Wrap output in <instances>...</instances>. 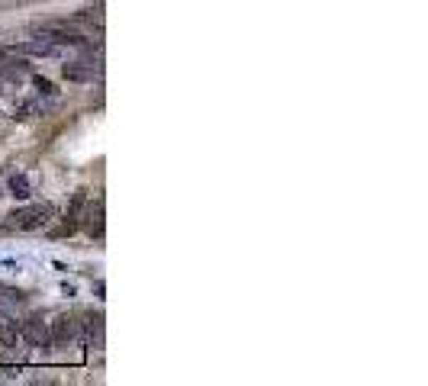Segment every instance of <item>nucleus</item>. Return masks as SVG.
Segmentation results:
<instances>
[{
	"label": "nucleus",
	"instance_id": "obj_15",
	"mask_svg": "<svg viewBox=\"0 0 428 386\" xmlns=\"http://www.w3.org/2000/svg\"><path fill=\"white\" fill-rule=\"evenodd\" d=\"M77 229V219H68L64 225H58V229H52V239H68L71 232Z\"/></svg>",
	"mask_w": 428,
	"mask_h": 386
},
{
	"label": "nucleus",
	"instance_id": "obj_1",
	"mask_svg": "<svg viewBox=\"0 0 428 386\" xmlns=\"http://www.w3.org/2000/svg\"><path fill=\"white\" fill-rule=\"evenodd\" d=\"M58 212L55 203H29V206H20V210L10 212V229L16 232H35V229H43V225H49V219Z\"/></svg>",
	"mask_w": 428,
	"mask_h": 386
},
{
	"label": "nucleus",
	"instance_id": "obj_6",
	"mask_svg": "<svg viewBox=\"0 0 428 386\" xmlns=\"http://www.w3.org/2000/svg\"><path fill=\"white\" fill-rule=\"evenodd\" d=\"M84 232L91 235V239H103V200H97V203L87 206V216H84Z\"/></svg>",
	"mask_w": 428,
	"mask_h": 386
},
{
	"label": "nucleus",
	"instance_id": "obj_2",
	"mask_svg": "<svg viewBox=\"0 0 428 386\" xmlns=\"http://www.w3.org/2000/svg\"><path fill=\"white\" fill-rule=\"evenodd\" d=\"M20 338L26 344H33V348H39V351H49V348H52L49 325L43 322V316H39V312H35V316H29L26 322H20Z\"/></svg>",
	"mask_w": 428,
	"mask_h": 386
},
{
	"label": "nucleus",
	"instance_id": "obj_16",
	"mask_svg": "<svg viewBox=\"0 0 428 386\" xmlns=\"http://www.w3.org/2000/svg\"><path fill=\"white\" fill-rule=\"evenodd\" d=\"M33 113H35V103H33V100H23V103L16 106V120H29Z\"/></svg>",
	"mask_w": 428,
	"mask_h": 386
},
{
	"label": "nucleus",
	"instance_id": "obj_11",
	"mask_svg": "<svg viewBox=\"0 0 428 386\" xmlns=\"http://www.w3.org/2000/svg\"><path fill=\"white\" fill-rule=\"evenodd\" d=\"M94 335H97V341L103 338V316L100 312H87V322H84V338L91 341Z\"/></svg>",
	"mask_w": 428,
	"mask_h": 386
},
{
	"label": "nucleus",
	"instance_id": "obj_5",
	"mask_svg": "<svg viewBox=\"0 0 428 386\" xmlns=\"http://www.w3.org/2000/svg\"><path fill=\"white\" fill-rule=\"evenodd\" d=\"M7 52H16V55H35V58H52V55H58V45L49 42V39H33V42L7 45Z\"/></svg>",
	"mask_w": 428,
	"mask_h": 386
},
{
	"label": "nucleus",
	"instance_id": "obj_9",
	"mask_svg": "<svg viewBox=\"0 0 428 386\" xmlns=\"http://www.w3.org/2000/svg\"><path fill=\"white\" fill-rule=\"evenodd\" d=\"M16 341H20V322L16 319H4L0 322V344L4 348H16Z\"/></svg>",
	"mask_w": 428,
	"mask_h": 386
},
{
	"label": "nucleus",
	"instance_id": "obj_12",
	"mask_svg": "<svg viewBox=\"0 0 428 386\" xmlns=\"http://www.w3.org/2000/svg\"><path fill=\"white\" fill-rule=\"evenodd\" d=\"M29 77H33V84H35V91H39V93H43V97H55V84H52V81H49V77H43V74H29Z\"/></svg>",
	"mask_w": 428,
	"mask_h": 386
},
{
	"label": "nucleus",
	"instance_id": "obj_7",
	"mask_svg": "<svg viewBox=\"0 0 428 386\" xmlns=\"http://www.w3.org/2000/svg\"><path fill=\"white\" fill-rule=\"evenodd\" d=\"M94 64H87V62H68L62 68V77L64 81H71V84H87V81H94Z\"/></svg>",
	"mask_w": 428,
	"mask_h": 386
},
{
	"label": "nucleus",
	"instance_id": "obj_17",
	"mask_svg": "<svg viewBox=\"0 0 428 386\" xmlns=\"http://www.w3.org/2000/svg\"><path fill=\"white\" fill-rule=\"evenodd\" d=\"M0 93H4V81H0Z\"/></svg>",
	"mask_w": 428,
	"mask_h": 386
},
{
	"label": "nucleus",
	"instance_id": "obj_3",
	"mask_svg": "<svg viewBox=\"0 0 428 386\" xmlns=\"http://www.w3.org/2000/svg\"><path fill=\"white\" fill-rule=\"evenodd\" d=\"M77 331H81V322H77L74 316H68V312H62V316L55 319V322L49 325V335H52V344H71L77 338Z\"/></svg>",
	"mask_w": 428,
	"mask_h": 386
},
{
	"label": "nucleus",
	"instance_id": "obj_8",
	"mask_svg": "<svg viewBox=\"0 0 428 386\" xmlns=\"http://www.w3.org/2000/svg\"><path fill=\"white\" fill-rule=\"evenodd\" d=\"M7 190H10V197L29 200V197H33V181H29L26 174H13V177L7 181Z\"/></svg>",
	"mask_w": 428,
	"mask_h": 386
},
{
	"label": "nucleus",
	"instance_id": "obj_13",
	"mask_svg": "<svg viewBox=\"0 0 428 386\" xmlns=\"http://www.w3.org/2000/svg\"><path fill=\"white\" fill-rule=\"evenodd\" d=\"M84 206H87V190H77V193H74V200H71L68 219H77V216H81V212H84Z\"/></svg>",
	"mask_w": 428,
	"mask_h": 386
},
{
	"label": "nucleus",
	"instance_id": "obj_4",
	"mask_svg": "<svg viewBox=\"0 0 428 386\" xmlns=\"http://www.w3.org/2000/svg\"><path fill=\"white\" fill-rule=\"evenodd\" d=\"M0 74L7 77V81H16V84H23V81L33 74V64H29L26 58H20V55L13 58V52H7V55H4V64H0Z\"/></svg>",
	"mask_w": 428,
	"mask_h": 386
},
{
	"label": "nucleus",
	"instance_id": "obj_14",
	"mask_svg": "<svg viewBox=\"0 0 428 386\" xmlns=\"http://www.w3.org/2000/svg\"><path fill=\"white\" fill-rule=\"evenodd\" d=\"M0 300H7V302H23V300H26V293H23V290H13V287H0Z\"/></svg>",
	"mask_w": 428,
	"mask_h": 386
},
{
	"label": "nucleus",
	"instance_id": "obj_10",
	"mask_svg": "<svg viewBox=\"0 0 428 386\" xmlns=\"http://www.w3.org/2000/svg\"><path fill=\"white\" fill-rule=\"evenodd\" d=\"M74 20H77V23H97V26H103V0H97L94 7L77 10Z\"/></svg>",
	"mask_w": 428,
	"mask_h": 386
}]
</instances>
